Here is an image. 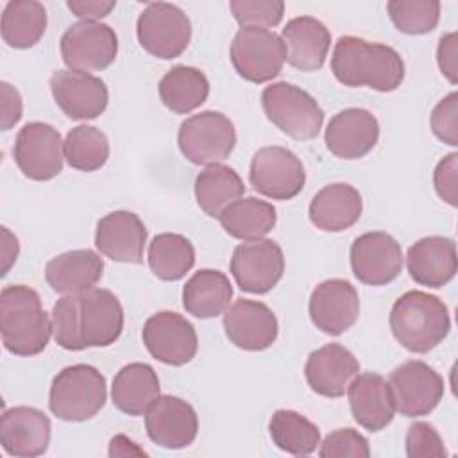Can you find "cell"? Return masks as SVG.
<instances>
[{
  "mask_svg": "<svg viewBox=\"0 0 458 458\" xmlns=\"http://www.w3.org/2000/svg\"><path fill=\"white\" fill-rule=\"evenodd\" d=\"M13 156L25 177L50 181L63 172L64 141L50 123L29 122L16 134Z\"/></svg>",
  "mask_w": 458,
  "mask_h": 458,
  "instance_id": "obj_11",
  "label": "cell"
},
{
  "mask_svg": "<svg viewBox=\"0 0 458 458\" xmlns=\"http://www.w3.org/2000/svg\"><path fill=\"white\" fill-rule=\"evenodd\" d=\"M352 419L372 433L385 429L395 417V404L388 381L376 372L356 374L347 386Z\"/></svg>",
  "mask_w": 458,
  "mask_h": 458,
  "instance_id": "obj_26",
  "label": "cell"
},
{
  "mask_svg": "<svg viewBox=\"0 0 458 458\" xmlns=\"http://www.w3.org/2000/svg\"><path fill=\"white\" fill-rule=\"evenodd\" d=\"M193 188L199 208L211 218H218L229 204L245 193V184L238 172L222 163L206 166L195 177Z\"/></svg>",
  "mask_w": 458,
  "mask_h": 458,
  "instance_id": "obj_34",
  "label": "cell"
},
{
  "mask_svg": "<svg viewBox=\"0 0 458 458\" xmlns=\"http://www.w3.org/2000/svg\"><path fill=\"white\" fill-rule=\"evenodd\" d=\"M437 63L442 75L451 84H456V32H447L440 38L437 48Z\"/></svg>",
  "mask_w": 458,
  "mask_h": 458,
  "instance_id": "obj_48",
  "label": "cell"
},
{
  "mask_svg": "<svg viewBox=\"0 0 458 458\" xmlns=\"http://www.w3.org/2000/svg\"><path fill=\"white\" fill-rule=\"evenodd\" d=\"M386 13L394 27L410 36L428 34L440 20V2L437 0H390Z\"/></svg>",
  "mask_w": 458,
  "mask_h": 458,
  "instance_id": "obj_39",
  "label": "cell"
},
{
  "mask_svg": "<svg viewBox=\"0 0 458 458\" xmlns=\"http://www.w3.org/2000/svg\"><path fill=\"white\" fill-rule=\"evenodd\" d=\"M351 270L369 286H385L397 279L403 270V250L397 240L383 231L358 236L351 245Z\"/></svg>",
  "mask_w": 458,
  "mask_h": 458,
  "instance_id": "obj_15",
  "label": "cell"
},
{
  "mask_svg": "<svg viewBox=\"0 0 458 458\" xmlns=\"http://www.w3.org/2000/svg\"><path fill=\"white\" fill-rule=\"evenodd\" d=\"M64 159L79 172L100 170L109 159L107 136L93 125H77L64 138Z\"/></svg>",
  "mask_w": 458,
  "mask_h": 458,
  "instance_id": "obj_38",
  "label": "cell"
},
{
  "mask_svg": "<svg viewBox=\"0 0 458 458\" xmlns=\"http://www.w3.org/2000/svg\"><path fill=\"white\" fill-rule=\"evenodd\" d=\"M281 39L286 48V61L295 70L315 72L324 66L331 47V32L320 20L313 16L292 18L284 25Z\"/></svg>",
  "mask_w": 458,
  "mask_h": 458,
  "instance_id": "obj_27",
  "label": "cell"
},
{
  "mask_svg": "<svg viewBox=\"0 0 458 458\" xmlns=\"http://www.w3.org/2000/svg\"><path fill=\"white\" fill-rule=\"evenodd\" d=\"M136 34L141 48L157 59H175L190 45L191 21L168 2H152L138 16Z\"/></svg>",
  "mask_w": 458,
  "mask_h": 458,
  "instance_id": "obj_7",
  "label": "cell"
},
{
  "mask_svg": "<svg viewBox=\"0 0 458 458\" xmlns=\"http://www.w3.org/2000/svg\"><path fill=\"white\" fill-rule=\"evenodd\" d=\"M0 331L4 347L14 356L43 352L52 336V318L39 293L27 284H9L0 293Z\"/></svg>",
  "mask_w": 458,
  "mask_h": 458,
  "instance_id": "obj_2",
  "label": "cell"
},
{
  "mask_svg": "<svg viewBox=\"0 0 458 458\" xmlns=\"http://www.w3.org/2000/svg\"><path fill=\"white\" fill-rule=\"evenodd\" d=\"M318 456L322 458H369V440L352 428H340L331 431L320 444Z\"/></svg>",
  "mask_w": 458,
  "mask_h": 458,
  "instance_id": "obj_42",
  "label": "cell"
},
{
  "mask_svg": "<svg viewBox=\"0 0 458 458\" xmlns=\"http://www.w3.org/2000/svg\"><path fill=\"white\" fill-rule=\"evenodd\" d=\"M159 377L156 370L141 361L123 365L113 377L111 401L125 415H145L159 397Z\"/></svg>",
  "mask_w": 458,
  "mask_h": 458,
  "instance_id": "obj_30",
  "label": "cell"
},
{
  "mask_svg": "<svg viewBox=\"0 0 458 458\" xmlns=\"http://www.w3.org/2000/svg\"><path fill=\"white\" fill-rule=\"evenodd\" d=\"M50 91L59 109L72 120H95L109 104L106 82L88 72L55 70L50 77Z\"/></svg>",
  "mask_w": 458,
  "mask_h": 458,
  "instance_id": "obj_16",
  "label": "cell"
},
{
  "mask_svg": "<svg viewBox=\"0 0 458 458\" xmlns=\"http://www.w3.org/2000/svg\"><path fill=\"white\" fill-rule=\"evenodd\" d=\"M222 229L242 242H252L267 236L277 222L276 208L258 197H240L229 204L218 216Z\"/></svg>",
  "mask_w": 458,
  "mask_h": 458,
  "instance_id": "obj_32",
  "label": "cell"
},
{
  "mask_svg": "<svg viewBox=\"0 0 458 458\" xmlns=\"http://www.w3.org/2000/svg\"><path fill=\"white\" fill-rule=\"evenodd\" d=\"M148 438L165 449H182L193 444L199 433L195 408L175 395H159L145 413Z\"/></svg>",
  "mask_w": 458,
  "mask_h": 458,
  "instance_id": "obj_18",
  "label": "cell"
},
{
  "mask_svg": "<svg viewBox=\"0 0 458 458\" xmlns=\"http://www.w3.org/2000/svg\"><path fill=\"white\" fill-rule=\"evenodd\" d=\"M157 91L166 109L177 114H188L208 100L209 81L199 68L179 64L163 75Z\"/></svg>",
  "mask_w": 458,
  "mask_h": 458,
  "instance_id": "obj_33",
  "label": "cell"
},
{
  "mask_svg": "<svg viewBox=\"0 0 458 458\" xmlns=\"http://www.w3.org/2000/svg\"><path fill=\"white\" fill-rule=\"evenodd\" d=\"M363 211L361 193L347 182H331L318 190L310 202L311 224L326 233H342L352 227Z\"/></svg>",
  "mask_w": 458,
  "mask_h": 458,
  "instance_id": "obj_28",
  "label": "cell"
},
{
  "mask_svg": "<svg viewBox=\"0 0 458 458\" xmlns=\"http://www.w3.org/2000/svg\"><path fill=\"white\" fill-rule=\"evenodd\" d=\"M431 131L433 134L451 145H458V93L451 91L445 95L431 111Z\"/></svg>",
  "mask_w": 458,
  "mask_h": 458,
  "instance_id": "obj_44",
  "label": "cell"
},
{
  "mask_svg": "<svg viewBox=\"0 0 458 458\" xmlns=\"http://www.w3.org/2000/svg\"><path fill=\"white\" fill-rule=\"evenodd\" d=\"M379 140L377 118L363 107L338 111L327 123L324 141L338 159H360L367 156Z\"/></svg>",
  "mask_w": 458,
  "mask_h": 458,
  "instance_id": "obj_20",
  "label": "cell"
},
{
  "mask_svg": "<svg viewBox=\"0 0 458 458\" xmlns=\"http://www.w3.org/2000/svg\"><path fill=\"white\" fill-rule=\"evenodd\" d=\"M0 111H2V131L13 129L23 114V100L20 91L9 82H0Z\"/></svg>",
  "mask_w": 458,
  "mask_h": 458,
  "instance_id": "obj_46",
  "label": "cell"
},
{
  "mask_svg": "<svg viewBox=\"0 0 458 458\" xmlns=\"http://www.w3.org/2000/svg\"><path fill=\"white\" fill-rule=\"evenodd\" d=\"M388 324L394 338L406 351L417 354L435 349L451 331L445 302L422 290L403 293L390 310Z\"/></svg>",
  "mask_w": 458,
  "mask_h": 458,
  "instance_id": "obj_3",
  "label": "cell"
},
{
  "mask_svg": "<svg viewBox=\"0 0 458 458\" xmlns=\"http://www.w3.org/2000/svg\"><path fill=\"white\" fill-rule=\"evenodd\" d=\"M18 254H20L18 238L7 227H2V276H7Z\"/></svg>",
  "mask_w": 458,
  "mask_h": 458,
  "instance_id": "obj_49",
  "label": "cell"
},
{
  "mask_svg": "<svg viewBox=\"0 0 458 458\" xmlns=\"http://www.w3.org/2000/svg\"><path fill=\"white\" fill-rule=\"evenodd\" d=\"M63 63L77 72H100L114 63L118 54L116 32L100 21H77L59 41Z\"/></svg>",
  "mask_w": 458,
  "mask_h": 458,
  "instance_id": "obj_12",
  "label": "cell"
},
{
  "mask_svg": "<svg viewBox=\"0 0 458 458\" xmlns=\"http://www.w3.org/2000/svg\"><path fill=\"white\" fill-rule=\"evenodd\" d=\"M50 435V419L34 406H13L2 413L0 444L11 456L34 458L45 454Z\"/></svg>",
  "mask_w": 458,
  "mask_h": 458,
  "instance_id": "obj_22",
  "label": "cell"
},
{
  "mask_svg": "<svg viewBox=\"0 0 458 458\" xmlns=\"http://www.w3.org/2000/svg\"><path fill=\"white\" fill-rule=\"evenodd\" d=\"M79 327L84 347H109L123 331V308L106 288L79 293Z\"/></svg>",
  "mask_w": 458,
  "mask_h": 458,
  "instance_id": "obj_21",
  "label": "cell"
},
{
  "mask_svg": "<svg viewBox=\"0 0 458 458\" xmlns=\"http://www.w3.org/2000/svg\"><path fill=\"white\" fill-rule=\"evenodd\" d=\"M127 454H147L143 449H140L136 445V442H132L131 438H127L125 435H116L111 438L109 442V456H127Z\"/></svg>",
  "mask_w": 458,
  "mask_h": 458,
  "instance_id": "obj_50",
  "label": "cell"
},
{
  "mask_svg": "<svg viewBox=\"0 0 458 458\" xmlns=\"http://www.w3.org/2000/svg\"><path fill=\"white\" fill-rule=\"evenodd\" d=\"M150 272L161 281H179L195 265L193 243L177 233H161L152 238L147 252Z\"/></svg>",
  "mask_w": 458,
  "mask_h": 458,
  "instance_id": "obj_36",
  "label": "cell"
},
{
  "mask_svg": "<svg viewBox=\"0 0 458 458\" xmlns=\"http://www.w3.org/2000/svg\"><path fill=\"white\" fill-rule=\"evenodd\" d=\"M406 268L417 284L442 288L458 270L454 240L437 234L417 240L408 249Z\"/></svg>",
  "mask_w": 458,
  "mask_h": 458,
  "instance_id": "obj_25",
  "label": "cell"
},
{
  "mask_svg": "<svg viewBox=\"0 0 458 458\" xmlns=\"http://www.w3.org/2000/svg\"><path fill=\"white\" fill-rule=\"evenodd\" d=\"M236 284L249 293L270 292L284 274V254L277 242L259 238L236 245L231 258Z\"/></svg>",
  "mask_w": 458,
  "mask_h": 458,
  "instance_id": "obj_14",
  "label": "cell"
},
{
  "mask_svg": "<svg viewBox=\"0 0 458 458\" xmlns=\"http://www.w3.org/2000/svg\"><path fill=\"white\" fill-rule=\"evenodd\" d=\"M406 456L410 458H442L447 456L438 431L428 422H413L406 431Z\"/></svg>",
  "mask_w": 458,
  "mask_h": 458,
  "instance_id": "obj_43",
  "label": "cell"
},
{
  "mask_svg": "<svg viewBox=\"0 0 458 458\" xmlns=\"http://www.w3.org/2000/svg\"><path fill=\"white\" fill-rule=\"evenodd\" d=\"M47 9L36 0H11L2 13V39L11 48H32L47 30Z\"/></svg>",
  "mask_w": 458,
  "mask_h": 458,
  "instance_id": "obj_35",
  "label": "cell"
},
{
  "mask_svg": "<svg viewBox=\"0 0 458 458\" xmlns=\"http://www.w3.org/2000/svg\"><path fill=\"white\" fill-rule=\"evenodd\" d=\"M141 338L154 360L172 367L190 363L199 349L193 324L175 311L150 315L143 324Z\"/></svg>",
  "mask_w": 458,
  "mask_h": 458,
  "instance_id": "obj_13",
  "label": "cell"
},
{
  "mask_svg": "<svg viewBox=\"0 0 458 458\" xmlns=\"http://www.w3.org/2000/svg\"><path fill=\"white\" fill-rule=\"evenodd\" d=\"M229 7L242 29H270L279 25L284 14V2L281 0H233Z\"/></svg>",
  "mask_w": 458,
  "mask_h": 458,
  "instance_id": "obj_41",
  "label": "cell"
},
{
  "mask_svg": "<svg viewBox=\"0 0 458 458\" xmlns=\"http://www.w3.org/2000/svg\"><path fill=\"white\" fill-rule=\"evenodd\" d=\"M177 145L193 165H216L231 156L236 145L234 123L220 111H200L179 125Z\"/></svg>",
  "mask_w": 458,
  "mask_h": 458,
  "instance_id": "obj_6",
  "label": "cell"
},
{
  "mask_svg": "<svg viewBox=\"0 0 458 458\" xmlns=\"http://www.w3.org/2000/svg\"><path fill=\"white\" fill-rule=\"evenodd\" d=\"M229 57L243 81L263 84L281 73L286 48L274 30L243 27L233 38Z\"/></svg>",
  "mask_w": 458,
  "mask_h": 458,
  "instance_id": "obj_8",
  "label": "cell"
},
{
  "mask_svg": "<svg viewBox=\"0 0 458 458\" xmlns=\"http://www.w3.org/2000/svg\"><path fill=\"white\" fill-rule=\"evenodd\" d=\"M310 318L313 326L331 336L351 329L360 315L358 290L347 279H326L310 295Z\"/></svg>",
  "mask_w": 458,
  "mask_h": 458,
  "instance_id": "obj_17",
  "label": "cell"
},
{
  "mask_svg": "<svg viewBox=\"0 0 458 458\" xmlns=\"http://www.w3.org/2000/svg\"><path fill=\"white\" fill-rule=\"evenodd\" d=\"M331 72L344 86H367L390 93L404 81V61L388 45L370 43L358 36H342L333 48Z\"/></svg>",
  "mask_w": 458,
  "mask_h": 458,
  "instance_id": "obj_1",
  "label": "cell"
},
{
  "mask_svg": "<svg viewBox=\"0 0 458 458\" xmlns=\"http://www.w3.org/2000/svg\"><path fill=\"white\" fill-rule=\"evenodd\" d=\"M360 372L356 356L342 344H327L310 352L304 377L310 388L322 397H342L349 383Z\"/></svg>",
  "mask_w": 458,
  "mask_h": 458,
  "instance_id": "obj_24",
  "label": "cell"
},
{
  "mask_svg": "<svg viewBox=\"0 0 458 458\" xmlns=\"http://www.w3.org/2000/svg\"><path fill=\"white\" fill-rule=\"evenodd\" d=\"M395 411L404 417L429 415L444 397V379L426 361L410 360L388 376Z\"/></svg>",
  "mask_w": 458,
  "mask_h": 458,
  "instance_id": "obj_10",
  "label": "cell"
},
{
  "mask_svg": "<svg viewBox=\"0 0 458 458\" xmlns=\"http://www.w3.org/2000/svg\"><path fill=\"white\" fill-rule=\"evenodd\" d=\"M52 333L59 347L66 351L86 349L79 327V293L63 295L52 308Z\"/></svg>",
  "mask_w": 458,
  "mask_h": 458,
  "instance_id": "obj_40",
  "label": "cell"
},
{
  "mask_svg": "<svg viewBox=\"0 0 458 458\" xmlns=\"http://www.w3.org/2000/svg\"><path fill=\"white\" fill-rule=\"evenodd\" d=\"M233 299L229 277L213 268L195 272L182 288V306L195 318H215L222 315Z\"/></svg>",
  "mask_w": 458,
  "mask_h": 458,
  "instance_id": "obj_31",
  "label": "cell"
},
{
  "mask_svg": "<svg viewBox=\"0 0 458 458\" xmlns=\"http://www.w3.org/2000/svg\"><path fill=\"white\" fill-rule=\"evenodd\" d=\"M261 107L267 118L286 136L308 141L318 136L324 111L302 88L290 82H274L261 91Z\"/></svg>",
  "mask_w": 458,
  "mask_h": 458,
  "instance_id": "obj_5",
  "label": "cell"
},
{
  "mask_svg": "<svg viewBox=\"0 0 458 458\" xmlns=\"http://www.w3.org/2000/svg\"><path fill=\"white\" fill-rule=\"evenodd\" d=\"M104 272V259L91 249L66 250L52 258L45 267L48 286L61 293H82L95 288Z\"/></svg>",
  "mask_w": 458,
  "mask_h": 458,
  "instance_id": "obj_29",
  "label": "cell"
},
{
  "mask_svg": "<svg viewBox=\"0 0 458 458\" xmlns=\"http://www.w3.org/2000/svg\"><path fill=\"white\" fill-rule=\"evenodd\" d=\"M66 7L81 18V21H98L106 18L114 7V0H68Z\"/></svg>",
  "mask_w": 458,
  "mask_h": 458,
  "instance_id": "obj_47",
  "label": "cell"
},
{
  "mask_svg": "<svg viewBox=\"0 0 458 458\" xmlns=\"http://www.w3.org/2000/svg\"><path fill=\"white\" fill-rule=\"evenodd\" d=\"M456 172H458V154L451 152L438 161L433 172V186L437 195L456 208Z\"/></svg>",
  "mask_w": 458,
  "mask_h": 458,
  "instance_id": "obj_45",
  "label": "cell"
},
{
  "mask_svg": "<svg viewBox=\"0 0 458 458\" xmlns=\"http://www.w3.org/2000/svg\"><path fill=\"white\" fill-rule=\"evenodd\" d=\"M224 331L234 347L256 352L268 349L277 340L279 324L267 304L238 299L224 313Z\"/></svg>",
  "mask_w": 458,
  "mask_h": 458,
  "instance_id": "obj_19",
  "label": "cell"
},
{
  "mask_svg": "<svg viewBox=\"0 0 458 458\" xmlns=\"http://www.w3.org/2000/svg\"><path fill=\"white\" fill-rule=\"evenodd\" d=\"M107 401L104 374L88 363L64 367L50 385L48 408L66 422H84L93 419Z\"/></svg>",
  "mask_w": 458,
  "mask_h": 458,
  "instance_id": "obj_4",
  "label": "cell"
},
{
  "mask_svg": "<svg viewBox=\"0 0 458 458\" xmlns=\"http://www.w3.org/2000/svg\"><path fill=\"white\" fill-rule=\"evenodd\" d=\"M274 445L293 456H308L320 444V429L315 422L293 410H276L268 422Z\"/></svg>",
  "mask_w": 458,
  "mask_h": 458,
  "instance_id": "obj_37",
  "label": "cell"
},
{
  "mask_svg": "<svg viewBox=\"0 0 458 458\" xmlns=\"http://www.w3.org/2000/svg\"><path fill=\"white\" fill-rule=\"evenodd\" d=\"M249 181L252 188L272 200H290L306 184L302 161L286 147H261L250 161Z\"/></svg>",
  "mask_w": 458,
  "mask_h": 458,
  "instance_id": "obj_9",
  "label": "cell"
},
{
  "mask_svg": "<svg viewBox=\"0 0 458 458\" xmlns=\"http://www.w3.org/2000/svg\"><path fill=\"white\" fill-rule=\"evenodd\" d=\"M147 243V227L141 218L125 209L102 216L95 231L98 252L118 263H141Z\"/></svg>",
  "mask_w": 458,
  "mask_h": 458,
  "instance_id": "obj_23",
  "label": "cell"
}]
</instances>
